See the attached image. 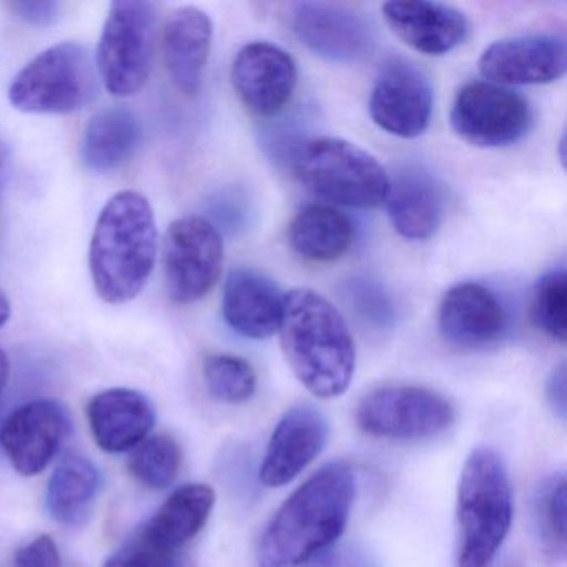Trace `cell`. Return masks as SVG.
Wrapping results in <instances>:
<instances>
[{
	"label": "cell",
	"mask_w": 567,
	"mask_h": 567,
	"mask_svg": "<svg viewBox=\"0 0 567 567\" xmlns=\"http://www.w3.org/2000/svg\"><path fill=\"white\" fill-rule=\"evenodd\" d=\"M9 378H11V361H9L8 354L0 350V396L8 388Z\"/></svg>",
	"instance_id": "74e56055"
},
{
	"label": "cell",
	"mask_w": 567,
	"mask_h": 567,
	"mask_svg": "<svg viewBox=\"0 0 567 567\" xmlns=\"http://www.w3.org/2000/svg\"><path fill=\"white\" fill-rule=\"evenodd\" d=\"M298 71L293 58L271 42L245 45L231 65V84L241 104L257 115L280 114L293 97Z\"/></svg>",
	"instance_id": "5bb4252c"
},
{
	"label": "cell",
	"mask_w": 567,
	"mask_h": 567,
	"mask_svg": "<svg viewBox=\"0 0 567 567\" xmlns=\"http://www.w3.org/2000/svg\"><path fill=\"white\" fill-rule=\"evenodd\" d=\"M343 297L351 313L364 327L374 331L393 328L398 310L383 285L368 277H357L344 285Z\"/></svg>",
	"instance_id": "4dcf8cb0"
},
{
	"label": "cell",
	"mask_w": 567,
	"mask_h": 567,
	"mask_svg": "<svg viewBox=\"0 0 567 567\" xmlns=\"http://www.w3.org/2000/svg\"><path fill=\"white\" fill-rule=\"evenodd\" d=\"M357 477L347 463H331L293 491L258 543L260 567H298L337 543L350 519Z\"/></svg>",
	"instance_id": "6da1fadb"
},
{
	"label": "cell",
	"mask_w": 567,
	"mask_h": 567,
	"mask_svg": "<svg viewBox=\"0 0 567 567\" xmlns=\"http://www.w3.org/2000/svg\"><path fill=\"white\" fill-rule=\"evenodd\" d=\"M567 69L563 35L534 34L494 42L480 59L487 82L503 85H543L559 81Z\"/></svg>",
	"instance_id": "9a60e30c"
},
{
	"label": "cell",
	"mask_w": 567,
	"mask_h": 567,
	"mask_svg": "<svg viewBox=\"0 0 567 567\" xmlns=\"http://www.w3.org/2000/svg\"><path fill=\"white\" fill-rule=\"evenodd\" d=\"M305 567H378L374 557L358 544H337L308 560Z\"/></svg>",
	"instance_id": "d6a6232c"
},
{
	"label": "cell",
	"mask_w": 567,
	"mask_h": 567,
	"mask_svg": "<svg viewBox=\"0 0 567 567\" xmlns=\"http://www.w3.org/2000/svg\"><path fill=\"white\" fill-rule=\"evenodd\" d=\"M295 177L334 205L373 208L384 204L390 175L363 148L338 137L301 141L290 155Z\"/></svg>",
	"instance_id": "5b68a950"
},
{
	"label": "cell",
	"mask_w": 567,
	"mask_h": 567,
	"mask_svg": "<svg viewBox=\"0 0 567 567\" xmlns=\"http://www.w3.org/2000/svg\"><path fill=\"white\" fill-rule=\"evenodd\" d=\"M101 489V473L89 457L69 454L55 467L45 491V509L55 523L75 526L91 514Z\"/></svg>",
	"instance_id": "484cf974"
},
{
	"label": "cell",
	"mask_w": 567,
	"mask_h": 567,
	"mask_svg": "<svg viewBox=\"0 0 567 567\" xmlns=\"http://www.w3.org/2000/svg\"><path fill=\"white\" fill-rule=\"evenodd\" d=\"M97 91L91 51L68 41L45 49L16 75L9 101L25 114L64 115L87 107Z\"/></svg>",
	"instance_id": "8992f818"
},
{
	"label": "cell",
	"mask_w": 567,
	"mask_h": 567,
	"mask_svg": "<svg viewBox=\"0 0 567 567\" xmlns=\"http://www.w3.org/2000/svg\"><path fill=\"white\" fill-rule=\"evenodd\" d=\"M11 301H9L8 295L0 290V328L8 323L9 318H11Z\"/></svg>",
	"instance_id": "f35d334b"
},
{
	"label": "cell",
	"mask_w": 567,
	"mask_h": 567,
	"mask_svg": "<svg viewBox=\"0 0 567 567\" xmlns=\"http://www.w3.org/2000/svg\"><path fill=\"white\" fill-rule=\"evenodd\" d=\"M370 114L374 124L388 134L420 137L433 114L430 79L408 59H388L371 91Z\"/></svg>",
	"instance_id": "8fae6325"
},
{
	"label": "cell",
	"mask_w": 567,
	"mask_h": 567,
	"mask_svg": "<svg viewBox=\"0 0 567 567\" xmlns=\"http://www.w3.org/2000/svg\"><path fill=\"white\" fill-rule=\"evenodd\" d=\"M530 320L537 330L559 343L567 338V280L564 267L546 271L530 298Z\"/></svg>",
	"instance_id": "f546056e"
},
{
	"label": "cell",
	"mask_w": 567,
	"mask_h": 567,
	"mask_svg": "<svg viewBox=\"0 0 567 567\" xmlns=\"http://www.w3.org/2000/svg\"><path fill=\"white\" fill-rule=\"evenodd\" d=\"M208 393L227 404L247 403L257 391V373L250 361L235 354H212L204 363Z\"/></svg>",
	"instance_id": "f1b7e54d"
},
{
	"label": "cell",
	"mask_w": 567,
	"mask_h": 567,
	"mask_svg": "<svg viewBox=\"0 0 567 567\" xmlns=\"http://www.w3.org/2000/svg\"><path fill=\"white\" fill-rule=\"evenodd\" d=\"M328 440L324 414L311 404H297L285 411L268 441L260 481L280 487L300 476L323 451Z\"/></svg>",
	"instance_id": "2e32d148"
},
{
	"label": "cell",
	"mask_w": 567,
	"mask_h": 567,
	"mask_svg": "<svg viewBox=\"0 0 567 567\" xmlns=\"http://www.w3.org/2000/svg\"><path fill=\"white\" fill-rule=\"evenodd\" d=\"M212 41L214 22L202 9L185 6L165 18L161 32L162 59L168 78L185 97H195L200 92Z\"/></svg>",
	"instance_id": "ac0fdd59"
},
{
	"label": "cell",
	"mask_w": 567,
	"mask_h": 567,
	"mask_svg": "<svg viewBox=\"0 0 567 567\" xmlns=\"http://www.w3.org/2000/svg\"><path fill=\"white\" fill-rule=\"evenodd\" d=\"M388 217L394 230L406 240H427L441 227L446 195L436 175L421 164L401 165L390 178Z\"/></svg>",
	"instance_id": "d6986e66"
},
{
	"label": "cell",
	"mask_w": 567,
	"mask_h": 567,
	"mask_svg": "<svg viewBox=\"0 0 567 567\" xmlns=\"http://www.w3.org/2000/svg\"><path fill=\"white\" fill-rule=\"evenodd\" d=\"M285 295L277 284L251 268H235L225 281L221 315L245 338L265 340L280 330Z\"/></svg>",
	"instance_id": "44dd1931"
},
{
	"label": "cell",
	"mask_w": 567,
	"mask_h": 567,
	"mask_svg": "<svg viewBox=\"0 0 567 567\" xmlns=\"http://www.w3.org/2000/svg\"><path fill=\"white\" fill-rule=\"evenodd\" d=\"M533 519L547 553H566V477L563 474L544 480L534 494Z\"/></svg>",
	"instance_id": "83f0119b"
},
{
	"label": "cell",
	"mask_w": 567,
	"mask_h": 567,
	"mask_svg": "<svg viewBox=\"0 0 567 567\" xmlns=\"http://www.w3.org/2000/svg\"><path fill=\"white\" fill-rule=\"evenodd\" d=\"M513 486L506 464L491 447L471 451L457 484V566L487 567L513 523Z\"/></svg>",
	"instance_id": "277c9868"
},
{
	"label": "cell",
	"mask_w": 567,
	"mask_h": 567,
	"mask_svg": "<svg viewBox=\"0 0 567 567\" xmlns=\"http://www.w3.org/2000/svg\"><path fill=\"white\" fill-rule=\"evenodd\" d=\"M456 417L453 403L437 391L416 384H386L361 400L357 423L383 440H423L447 430Z\"/></svg>",
	"instance_id": "ba28073f"
},
{
	"label": "cell",
	"mask_w": 567,
	"mask_h": 567,
	"mask_svg": "<svg viewBox=\"0 0 567 567\" xmlns=\"http://www.w3.org/2000/svg\"><path fill=\"white\" fill-rule=\"evenodd\" d=\"M142 141V127L134 112L125 107L99 112L84 128L81 158L85 168L109 174L127 164Z\"/></svg>",
	"instance_id": "603a6c76"
},
{
	"label": "cell",
	"mask_w": 567,
	"mask_h": 567,
	"mask_svg": "<svg viewBox=\"0 0 567 567\" xmlns=\"http://www.w3.org/2000/svg\"><path fill=\"white\" fill-rule=\"evenodd\" d=\"M225 248L218 228L204 217H184L165 231L162 261L172 300L190 305L214 290L224 270Z\"/></svg>",
	"instance_id": "9c48e42d"
},
{
	"label": "cell",
	"mask_w": 567,
	"mask_h": 567,
	"mask_svg": "<svg viewBox=\"0 0 567 567\" xmlns=\"http://www.w3.org/2000/svg\"><path fill=\"white\" fill-rule=\"evenodd\" d=\"M177 554L148 539L141 529L124 546L118 547L104 567H175Z\"/></svg>",
	"instance_id": "1f68e13d"
},
{
	"label": "cell",
	"mask_w": 567,
	"mask_h": 567,
	"mask_svg": "<svg viewBox=\"0 0 567 567\" xmlns=\"http://www.w3.org/2000/svg\"><path fill=\"white\" fill-rule=\"evenodd\" d=\"M87 417L92 436L102 450L124 453L147 437L155 426L157 413L141 391L112 388L92 398Z\"/></svg>",
	"instance_id": "7402d4cb"
},
{
	"label": "cell",
	"mask_w": 567,
	"mask_h": 567,
	"mask_svg": "<svg viewBox=\"0 0 567 567\" xmlns=\"http://www.w3.org/2000/svg\"><path fill=\"white\" fill-rule=\"evenodd\" d=\"M157 251L152 205L137 192H118L102 208L89 251L99 297L111 305L137 298L154 271Z\"/></svg>",
	"instance_id": "3957f363"
},
{
	"label": "cell",
	"mask_w": 567,
	"mask_h": 567,
	"mask_svg": "<svg viewBox=\"0 0 567 567\" xmlns=\"http://www.w3.org/2000/svg\"><path fill=\"white\" fill-rule=\"evenodd\" d=\"M11 147L0 138V187H2L6 177H8L9 167H11Z\"/></svg>",
	"instance_id": "8d00e7d4"
},
{
	"label": "cell",
	"mask_w": 567,
	"mask_h": 567,
	"mask_svg": "<svg viewBox=\"0 0 567 567\" xmlns=\"http://www.w3.org/2000/svg\"><path fill=\"white\" fill-rule=\"evenodd\" d=\"M157 6L118 0L111 6L97 48L99 78L115 97L137 95L151 78Z\"/></svg>",
	"instance_id": "52a82bcc"
},
{
	"label": "cell",
	"mask_w": 567,
	"mask_h": 567,
	"mask_svg": "<svg viewBox=\"0 0 567 567\" xmlns=\"http://www.w3.org/2000/svg\"><path fill=\"white\" fill-rule=\"evenodd\" d=\"M71 427V416L59 401H31L6 417L0 446L19 474L38 476L58 456Z\"/></svg>",
	"instance_id": "7c38bea8"
},
{
	"label": "cell",
	"mask_w": 567,
	"mask_h": 567,
	"mask_svg": "<svg viewBox=\"0 0 567 567\" xmlns=\"http://www.w3.org/2000/svg\"><path fill=\"white\" fill-rule=\"evenodd\" d=\"M14 567H62L61 553L51 536L42 534L25 546L19 547Z\"/></svg>",
	"instance_id": "836d02e7"
},
{
	"label": "cell",
	"mask_w": 567,
	"mask_h": 567,
	"mask_svg": "<svg viewBox=\"0 0 567 567\" xmlns=\"http://www.w3.org/2000/svg\"><path fill=\"white\" fill-rule=\"evenodd\" d=\"M288 241L305 260L330 264L347 254L353 241V225L333 205L310 204L291 220Z\"/></svg>",
	"instance_id": "d4e9b609"
},
{
	"label": "cell",
	"mask_w": 567,
	"mask_h": 567,
	"mask_svg": "<svg viewBox=\"0 0 567 567\" xmlns=\"http://www.w3.org/2000/svg\"><path fill=\"white\" fill-rule=\"evenodd\" d=\"M437 324L447 343L477 350L504 337L509 317L493 290L474 281H464L444 293Z\"/></svg>",
	"instance_id": "e0dca14e"
},
{
	"label": "cell",
	"mask_w": 567,
	"mask_h": 567,
	"mask_svg": "<svg viewBox=\"0 0 567 567\" xmlns=\"http://www.w3.org/2000/svg\"><path fill=\"white\" fill-rule=\"evenodd\" d=\"M127 466L132 476L148 489H165L181 471V446L168 434H155L131 450Z\"/></svg>",
	"instance_id": "4316f807"
},
{
	"label": "cell",
	"mask_w": 567,
	"mask_h": 567,
	"mask_svg": "<svg viewBox=\"0 0 567 567\" xmlns=\"http://www.w3.org/2000/svg\"><path fill=\"white\" fill-rule=\"evenodd\" d=\"M214 506L215 491L210 486L185 484L168 496L141 530L158 546L177 554L204 529Z\"/></svg>",
	"instance_id": "cb8c5ba5"
},
{
	"label": "cell",
	"mask_w": 567,
	"mask_h": 567,
	"mask_svg": "<svg viewBox=\"0 0 567 567\" xmlns=\"http://www.w3.org/2000/svg\"><path fill=\"white\" fill-rule=\"evenodd\" d=\"M12 11L16 12L18 18L22 21L29 22L34 25H51L58 21L61 16L62 4L59 2H45V0H39V2H12Z\"/></svg>",
	"instance_id": "e575fe53"
},
{
	"label": "cell",
	"mask_w": 567,
	"mask_h": 567,
	"mask_svg": "<svg viewBox=\"0 0 567 567\" xmlns=\"http://www.w3.org/2000/svg\"><path fill=\"white\" fill-rule=\"evenodd\" d=\"M451 125L467 144L507 147L526 137L533 125V109L523 95L503 85L467 82L454 97Z\"/></svg>",
	"instance_id": "30bf717a"
},
{
	"label": "cell",
	"mask_w": 567,
	"mask_h": 567,
	"mask_svg": "<svg viewBox=\"0 0 567 567\" xmlns=\"http://www.w3.org/2000/svg\"><path fill=\"white\" fill-rule=\"evenodd\" d=\"M291 31L298 41L324 61L358 64L373 54V29L357 12L328 2L291 6Z\"/></svg>",
	"instance_id": "4fadbf2b"
},
{
	"label": "cell",
	"mask_w": 567,
	"mask_h": 567,
	"mask_svg": "<svg viewBox=\"0 0 567 567\" xmlns=\"http://www.w3.org/2000/svg\"><path fill=\"white\" fill-rule=\"evenodd\" d=\"M280 343L291 371L318 398L343 394L353 380L357 350L347 321L318 291L285 295Z\"/></svg>",
	"instance_id": "7a4b0ae2"
},
{
	"label": "cell",
	"mask_w": 567,
	"mask_h": 567,
	"mask_svg": "<svg viewBox=\"0 0 567 567\" xmlns=\"http://www.w3.org/2000/svg\"><path fill=\"white\" fill-rule=\"evenodd\" d=\"M383 16L404 44L431 58L450 54L470 34L466 16L443 2L393 0L383 4Z\"/></svg>",
	"instance_id": "ffe728a7"
},
{
	"label": "cell",
	"mask_w": 567,
	"mask_h": 567,
	"mask_svg": "<svg viewBox=\"0 0 567 567\" xmlns=\"http://www.w3.org/2000/svg\"><path fill=\"white\" fill-rule=\"evenodd\" d=\"M546 398L554 413H556L560 420H564L567 411L566 363H560L559 367L550 371L549 378H547L546 381Z\"/></svg>",
	"instance_id": "d590c367"
}]
</instances>
